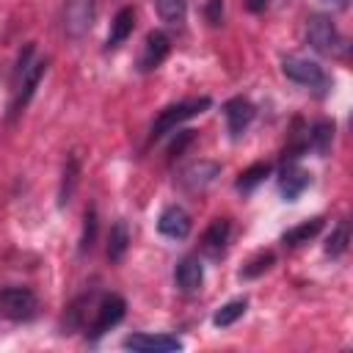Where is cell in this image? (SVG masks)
I'll return each mask as SVG.
<instances>
[{"instance_id":"1","label":"cell","mask_w":353,"mask_h":353,"mask_svg":"<svg viewBox=\"0 0 353 353\" xmlns=\"http://www.w3.org/2000/svg\"><path fill=\"white\" fill-rule=\"evenodd\" d=\"M30 58H33V47L25 44V50L17 58V69H14V97L8 105V119H14L25 110V105L33 99V94L47 72V58H39V61H30Z\"/></svg>"},{"instance_id":"2","label":"cell","mask_w":353,"mask_h":353,"mask_svg":"<svg viewBox=\"0 0 353 353\" xmlns=\"http://www.w3.org/2000/svg\"><path fill=\"white\" fill-rule=\"evenodd\" d=\"M124 312H127V301L116 292H102L94 298V309H91V317L85 323V336L88 339H99L105 331H110L113 325H119L124 320Z\"/></svg>"},{"instance_id":"3","label":"cell","mask_w":353,"mask_h":353,"mask_svg":"<svg viewBox=\"0 0 353 353\" xmlns=\"http://www.w3.org/2000/svg\"><path fill=\"white\" fill-rule=\"evenodd\" d=\"M306 41L314 52L328 55V58H339V55L347 52V44H345L342 33L336 30L331 17H325V14H312L306 19Z\"/></svg>"},{"instance_id":"4","label":"cell","mask_w":353,"mask_h":353,"mask_svg":"<svg viewBox=\"0 0 353 353\" xmlns=\"http://www.w3.org/2000/svg\"><path fill=\"white\" fill-rule=\"evenodd\" d=\"M281 72H284L287 80H292V83L314 91L317 97L328 94V88H331V77L325 74V69L317 61H309L303 55H287V58H281Z\"/></svg>"},{"instance_id":"5","label":"cell","mask_w":353,"mask_h":353,"mask_svg":"<svg viewBox=\"0 0 353 353\" xmlns=\"http://www.w3.org/2000/svg\"><path fill=\"white\" fill-rule=\"evenodd\" d=\"M207 108H210V97H193V99H182V102H176V105H168V108L160 110V116L154 119V124H152V130H149V141H160L163 135L174 132L182 121H188V119L204 113Z\"/></svg>"},{"instance_id":"6","label":"cell","mask_w":353,"mask_h":353,"mask_svg":"<svg viewBox=\"0 0 353 353\" xmlns=\"http://www.w3.org/2000/svg\"><path fill=\"white\" fill-rule=\"evenodd\" d=\"M0 312L14 323H28L39 312V298L28 287H0Z\"/></svg>"},{"instance_id":"7","label":"cell","mask_w":353,"mask_h":353,"mask_svg":"<svg viewBox=\"0 0 353 353\" xmlns=\"http://www.w3.org/2000/svg\"><path fill=\"white\" fill-rule=\"evenodd\" d=\"M97 19V0H66L63 3V33L66 39H83Z\"/></svg>"},{"instance_id":"8","label":"cell","mask_w":353,"mask_h":353,"mask_svg":"<svg viewBox=\"0 0 353 353\" xmlns=\"http://www.w3.org/2000/svg\"><path fill=\"white\" fill-rule=\"evenodd\" d=\"M121 345L127 350H138V353H174V350L185 347V342L171 334H130V336H124Z\"/></svg>"},{"instance_id":"9","label":"cell","mask_w":353,"mask_h":353,"mask_svg":"<svg viewBox=\"0 0 353 353\" xmlns=\"http://www.w3.org/2000/svg\"><path fill=\"white\" fill-rule=\"evenodd\" d=\"M171 52V39L163 30H152L143 39L141 55H138V72H154Z\"/></svg>"},{"instance_id":"10","label":"cell","mask_w":353,"mask_h":353,"mask_svg":"<svg viewBox=\"0 0 353 353\" xmlns=\"http://www.w3.org/2000/svg\"><path fill=\"white\" fill-rule=\"evenodd\" d=\"M254 116H256V108H254L245 97H232V99H226V102H223L226 130H229V135H232L234 141L248 130V124L254 121Z\"/></svg>"},{"instance_id":"11","label":"cell","mask_w":353,"mask_h":353,"mask_svg":"<svg viewBox=\"0 0 353 353\" xmlns=\"http://www.w3.org/2000/svg\"><path fill=\"white\" fill-rule=\"evenodd\" d=\"M309 185H312V174L309 171H303L295 163H284V168L279 174V193H281L284 201H298Z\"/></svg>"},{"instance_id":"12","label":"cell","mask_w":353,"mask_h":353,"mask_svg":"<svg viewBox=\"0 0 353 353\" xmlns=\"http://www.w3.org/2000/svg\"><path fill=\"white\" fill-rule=\"evenodd\" d=\"M190 215L179 207V204H171V207H165L163 212H160V218H157V232L163 234V237H168V240H185L188 234H190Z\"/></svg>"},{"instance_id":"13","label":"cell","mask_w":353,"mask_h":353,"mask_svg":"<svg viewBox=\"0 0 353 353\" xmlns=\"http://www.w3.org/2000/svg\"><path fill=\"white\" fill-rule=\"evenodd\" d=\"M221 174V165L212 163V160H199V163H190L188 168H182L179 174V185L190 193L196 190H204L207 185H212V179Z\"/></svg>"},{"instance_id":"14","label":"cell","mask_w":353,"mask_h":353,"mask_svg":"<svg viewBox=\"0 0 353 353\" xmlns=\"http://www.w3.org/2000/svg\"><path fill=\"white\" fill-rule=\"evenodd\" d=\"M201 281H204V265L199 256L188 254L176 262V270H174V284L179 292H196L201 290Z\"/></svg>"},{"instance_id":"15","label":"cell","mask_w":353,"mask_h":353,"mask_svg":"<svg viewBox=\"0 0 353 353\" xmlns=\"http://www.w3.org/2000/svg\"><path fill=\"white\" fill-rule=\"evenodd\" d=\"M132 30H135V11H132L130 6H124V8H119V11H116V17H113V22H110V30H108L105 47H108V50L119 47L121 41H127V39H130V33H132Z\"/></svg>"},{"instance_id":"16","label":"cell","mask_w":353,"mask_h":353,"mask_svg":"<svg viewBox=\"0 0 353 353\" xmlns=\"http://www.w3.org/2000/svg\"><path fill=\"white\" fill-rule=\"evenodd\" d=\"M323 218L317 215V218H309V221H301L298 226H292V229H287L284 234H281V243L287 245V248H295V245H303V243H309L312 237H317L320 234V229H323Z\"/></svg>"},{"instance_id":"17","label":"cell","mask_w":353,"mask_h":353,"mask_svg":"<svg viewBox=\"0 0 353 353\" xmlns=\"http://www.w3.org/2000/svg\"><path fill=\"white\" fill-rule=\"evenodd\" d=\"M229 232H232L229 218H215L207 226V232H204V240H201L204 243V251L212 254V256H218L226 248V243H229Z\"/></svg>"},{"instance_id":"18","label":"cell","mask_w":353,"mask_h":353,"mask_svg":"<svg viewBox=\"0 0 353 353\" xmlns=\"http://www.w3.org/2000/svg\"><path fill=\"white\" fill-rule=\"evenodd\" d=\"M127 248H130L127 223H124V221H116V223L110 226V232H108V259H110L113 265H119V262L124 259Z\"/></svg>"},{"instance_id":"19","label":"cell","mask_w":353,"mask_h":353,"mask_svg":"<svg viewBox=\"0 0 353 353\" xmlns=\"http://www.w3.org/2000/svg\"><path fill=\"white\" fill-rule=\"evenodd\" d=\"M77 174H80V163H77V154H69L66 157V165H63V176H61V188H58V204L66 207L74 196V188H77Z\"/></svg>"},{"instance_id":"20","label":"cell","mask_w":353,"mask_h":353,"mask_svg":"<svg viewBox=\"0 0 353 353\" xmlns=\"http://www.w3.org/2000/svg\"><path fill=\"white\" fill-rule=\"evenodd\" d=\"M331 141H334V121H314V124L309 127V146H312L320 157L328 154Z\"/></svg>"},{"instance_id":"21","label":"cell","mask_w":353,"mask_h":353,"mask_svg":"<svg viewBox=\"0 0 353 353\" xmlns=\"http://www.w3.org/2000/svg\"><path fill=\"white\" fill-rule=\"evenodd\" d=\"M270 171H273V165H270V163H254V165H248V168L237 176L234 188H237L240 193H251L256 185H262V182H265V176H270Z\"/></svg>"},{"instance_id":"22","label":"cell","mask_w":353,"mask_h":353,"mask_svg":"<svg viewBox=\"0 0 353 353\" xmlns=\"http://www.w3.org/2000/svg\"><path fill=\"white\" fill-rule=\"evenodd\" d=\"M245 309H248V301H245V298H234V301L223 303V306L212 314V325H218V328H229V325H234V323L245 314Z\"/></svg>"},{"instance_id":"23","label":"cell","mask_w":353,"mask_h":353,"mask_svg":"<svg viewBox=\"0 0 353 353\" xmlns=\"http://www.w3.org/2000/svg\"><path fill=\"white\" fill-rule=\"evenodd\" d=\"M154 8L165 25H182L188 17V0H154Z\"/></svg>"},{"instance_id":"24","label":"cell","mask_w":353,"mask_h":353,"mask_svg":"<svg viewBox=\"0 0 353 353\" xmlns=\"http://www.w3.org/2000/svg\"><path fill=\"white\" fill-rule=\"evenodd\" d=\"M347 243H350V226H347V221H339L336 229L325 240V254L328 256H342L347 251Z\"/></svg>"},{"instance_id":"25","label":"cell","mask_w":353,"mask_h":353,"mask_svg":"<svg viewBox=\"0 0 353 353\" xmlns=\"http://www.w3.org/2000/svg\"><path fill=\"white\" fill-rule=\"evenodd\" d=\"M273 259H276V256H273V251H259L256 256H251V259L243 265L240 276H243V279H256V276H262V273L273 265Z\"/></svg>"},{"instance_id":"26","label":"cell","mask_w":353,"mask_h":353,"mask_svg":"<svg viewBox=\"0 0 353 353\" xmlns=\"http://www.w3.org/2000/svg\"><path fill=\"white\" fill-rule=\"evenodd\" d=\"M97 240V210L88 207L83 215V234H80V254H88Z\"/></svg>"},{"instance_id":"27","label":"cell","mask_w":353,"mask_h":353,"mask_svg":"<svg viewBox=\"0 0 353 353\" xmlns=\"http://www.w3.org/2000/svg\"><path fill=\"white\" fill-rule=\"evenodd\" d=\"M176 135H179V138H174V143L168 146V154H171V157H179V154L185 152V146H188V143H193V138H196V132H193V130H179Z\"/></svg>"},{"instance_id":"28","label":"cell","mask_w":353,"mask_h":353,"mask_svg":"<svg viewBox=\"0 0 353 353\" xmlns=\"http://www.w3.org/2000/svg\"><path fill=\"white\" fill-rule=\"evenodd\" d=\"M204 17H207V22H210L212 28H218V25L223 22V0H207Z\"/></svg>"},{"instance_id":"29","label":"cell","mask_w":353,"mask_h":353,"mask_svg":"<svg viewBox=\"0 0 353 353\" xmlns=\"http://www.w3.org/2000/svg\"><path fill=\"white\" fill-rule=\"evenodd\" d=\"M245 8H248L251 14H259V11L268 8V0H245Z\"/></svg>"},{"instance_id":"30","label":"cell","mask_w":353,"mask_h":353,"mask_svg":"<svg viewBox=\"0 0 353 353\" xmlns=\"http://www.w3.org/2000/svg\"><path fill=\"white\" fill-rule=\"evenodd\" d=\"M323 3H331V6H336V8H345L347 0H323Z\"/></svg>"}]
</instances>
